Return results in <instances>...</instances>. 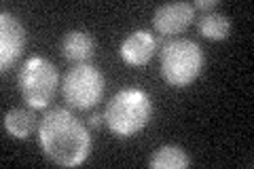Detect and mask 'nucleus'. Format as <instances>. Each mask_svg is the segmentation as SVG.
Segmentation results:
<instances>
[{
	"instance_id": "nucleus-1",
	"label": "nucleus",
	"mask_w": 254,
	"mask_h": 169,
	"mask_svg": "<svg viewBox=\"0 0 254 169\" xmlns=\"http://www.w3.org/2000/svg\"><path fill=\"white\" fill-rule=\"evenodd\" d=\"M38 144L47 159L62 167H76L89 157V129L68 108H51L38 123Z\"/></svg>"
},
{
	"instance_id": "nucleus-2",
	"label": "nucleus",
	"mask_w": 254,
	"mask_h": 169,
	"mask_svg": "<svg viewBox=\"0 0 254 169\" xmlns=\"http://www.w3.org/2000/svg\"><path fill=\"white\" fill-rule=\"evenodd\" d=\"M153 116V102L142 89H121L106 104L104 123L119 138H129L148 125Z\"/></svg>"
},
{
	"instance_id": "nucleus-3",
	"label": "nucleus",
	"mask_w": 254,
	"mask_h": 169,
	"mask_svg": "<svg viewBox=\"0 0 254 169\" xmlns=\"http://www.w3.org/2000/svg\"><path fill=\"white\" fill-rule=\"evenodd\" d=\"M203 70V51L190 38H174L161 47V76L170 87H189Z\"/></svg>"
},
{
	"instance_id": "nucleus-4",
	"label": "nucleus",
	"mask_w": 254,
	"mask_h": 169,
	"mask_svg": "<svg viewBox=\"0 0 254 169\" xmlns=\"http://www.w3.org/2000/svg\"><path fill=\"white\" fill-rule=\"evenodd\" d=\"M17 85H19V93L23 102L30 108H45L49 106L53 95L58 93V87H60L58 68L47 57L32 55L19 70Z\"/></svg>"
},
{
	"instance_id": "nucleus-5",
	"label": "nucleus",
	"mask_w": 254,
	"mask_h": 169,
	"mask_svg": "<svg viewBox=\"0 0 254 169\" xmlns=\"http://www.w3.org/2000/svg\"><path fill=\"white\" fill-rule=\"evenodd\" d=\"M106 80L104 74L91 63H74L62 80V95L68 106L89 110L102 100Z\"/></svg>"
},
{
	"instance_id": "nucleus-6",
	"label": "nucleus",
	"mask_w": 254,
	"mask_h": 169,
	"mask_svg": "<svg viewBox=\"0 0 254 169\" xmlns=\"http://www.w3.org/2000/svg\"><path fill=\"white\" fill-rule=\"evenodd\" d=\"M28 43L26 28L13 13H0V70L6 72L21 57Z\"/></svg>"
},
{
	"instance_id": "nucleus-7",
	"label": "nucleus",
	"mask_w": 254,
	"mask_h": 169,
	"mask_svg": "<svg viewBox=\"0 0 254 169\" xmlns=\"http://www.w3.org/2000/svg\"><path fill=\"white\" fill-rule=\"evenodd\" d=\"M195 19L193 2H165L155 9L153 15V26L157 34L161 36H174L185 32Z\"/></svg>"
},
{
	"instance_id": "nucleus-8",
	"label": "nucleus",
	"mask_w": 254,
	"mask_h": 169,
	"mask_svg": "<svg viewBox=\"0 0 254 169\" xmlns=\"http://www.w3.org/2000/svg\"><path fill=\"white\" fill-rule=\"evenodd\" d=\"M157 51V38L148 30H133L121 43V57L129 66H146Z\"/></svg>"
},
{
	"instance_id": "nucleus-9",
	"label": "nucleus",
	"mask_w": 254,
	"mask_h": 169,
	"mask_svg": "<svg viewBox=\"0 0 254 169\" xmlns=\"http://www.w3.org/2000/svg\"><path fill=\"white\" fill-rule=\"evenodd\" d=\"M95 53V38L87 30H70L62 38V55L70 63H85Z\"/></svg>"
},
{
	"instance_id": "nucleus-10",
	"label": "nucleus",
	"mask_w": 254,
	"mask_h": 169,
	"mask_svg": "<svg viewBox=\"0 0 254 169\" xmlns=\"http://www.w3.org/2000/svg\"><path fill=\"white\" fill-rule=\"evenodd\" d=\"M38 123L41 120L34 114V108H13L4 114V129L15 140H28L32 131L38 129Z\"/></svg>"
},
{
	"instance_id": "nucleus-11",
	"label": "nucleus",
	"mask_w": 254,
	"mask_h": 169,
	"mask_svg": "<svg viewBox=\"0 0 254 169\" xmlns=\"http://www.w3.org/2000/svg\"><path fill=\"white\" fill-rule=\"evenodd\" d=\"M190 159L185 148L174 146V144H165L159 146L148 159V167L153 169H185L189 167Z\"/></svg>"
},
{
	"instance_id": "nucleus-12",
	"label": "nucleus",
	"mask_w": 254,
	"mask_h": 169,
	"mask_svg": "<svg viewBox=\"0 0 254 169\" xmlns=\"http://www.w3.org/2000/svg\"><path fill=\"white\" fill-rule=\"evenodd\" d=\"M197 30L199 34L210 38V40H225L231 34V19L227 17L225 13L218 11H208L201 13L199 19H197Z\"/></svg>"
},
{
	"instance_id": "nucleus-13",
	"label": "nucleus",
	"mask_w": 254,
	"mask_h": 169,
	"mask_svg": "<svg viewBox=\"0 0 254 169\" xmlns=\"http://www.w3.org/2000/svg\"><path fill=\"white\" fill-rule=\"evenodd\" d=\"M216 6H218V0H195V2H193V9H199L203 13L214 11Z\"/></svg>"
},
{
	"instance_id": "nucleus-14",
	"label": "nucleus",
	"mask_w": 254,
	"mask_h": 169,
	"mask_svg": "<svg viewBox=\"0 0 254 169\" xmlns=\"http://www.w3.org/2000/svg\"><path fill=\"white\" fill-rule=\"evenodd\" d=\"M102 120H104V116H102V114H91L87 123H89V127H93V129H98V127L102 125Z\"/></svg>"
}]
</instances>
